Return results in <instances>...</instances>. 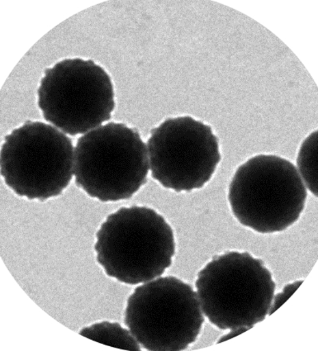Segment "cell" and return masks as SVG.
Masks as SVG:
<instances>
[{"label":"cell","mask_w":318,"mask_h":351,"mask_svg":"<svg viewBox=\"0 0 318 351\" xmlns=\"http://www.w3.org/2000/svg\"><path fill=\"white\" fill-rule=\"evenodd\" d=\"M96 239L98 263L107 276L131 286L162 276L176 250L172 226L146 206L122 207L111 213Z\"/></svg>","instance_id":"6da1fadb"},{"label":"cell","mask_w":318,"mask_h":351,"mask_svg":"<svg viewBox=\"0 0 318 351\" xmlns=\"http://www.w3.org/2000/svg\"><path fill=\"white\" fill-rule=\"evenodd\" d=\"M196 287L203 314L220 330L263 322L276 289L262 260L237 251L213 258L198 273Z\"/></svg>","instance_id":"7a4b0ae2"},{"label":"cell","mask_w":318,"mask_h":351,"mask_svg":"<svg viewBox=\"0 0 318 351\" xmlns=\"http://www.w3.org/2000/svg\"><path fill=\"white\" fill-rule=\"evenodd\" d=\"M148 150L139 132L111 122L81 136L75 148V184L102 202L127 200L147 181Z\"/></svg>","instance_id":"3957f363"},{"label":"cell","mask_w":318,"mask_h":351,"mask_svg":"<svg viewBox=\"0 0 318 351\" xmlns=\"http://www.w3.org/2000/svg\"><path fill=\"white\" fill-rule=\"evenodd\" d=\"M306 198V187L295 165L263 154L237 168L228 193L237 220L260 234L282 232L293 225Z\"/></svg>","instance_id":"277c9868"},{"label":"cell","mask_w":318,"mask_h":351,"mask_svg":"<svg viewBox=\"0 0 318 351\" xmlns=\"http://www.w3.org/2000/svg\"><path fill=\"white\" fill-rule=\"evenodd\" d=\"M72 141L56 128L27 121L5 136L1 175L18 197L45 202L61 195L72 180Z\"/></svg>","instance_id":"5b68a950"},{"label":"cell","mask_w":318,"mask_h":351,"mask_svg":"<svg viewBox=\"0 0 318 351\" xmlns=\"http://www.w3.org/2000/svg\"><path fill=\"white\" fill-rule=\"evenodd\" d=\"M205 322L198 293L174 276L137 287L128 298L124 324L142 348L180 351L198 339Z\"/></svg>","instance_id":"8992f818"},{"label":"cell","mask_w":318,"mask_h":351,"mask_svg":"<svg viewBox=\"0 0 318 351\" xmlns=\"http://www.w3.org/2000/svg\"><path fill=\"white\" fill-rule=\"evenodd\" d=\"M44 119L70 136L110 121L116 107L110 75L92 60L65 59L45 70L38 89Z\"/></svg>","instance_id":"52a82bcc"},{"label":"cell","mask_w":318,"mask_h":351,"mask_svg":"<svg viewBox=\"0 0 318 351\" xmlns=\"http://www.w3.org/2000/svg\"><path fill=\"white\" fill-rule=\"evenodd\" d=\"M147 150L151 177L176 193L205 186L222 158L212 128L189 116L169 118L152 130Z\"/></svg>","instance_id":"ba28073f"},{"label":"cell","mask_w":318,"mask_h":351,"mask_svg":"<svg viewBox=\"0 0 318 351\" xmlns=\"http://www.w3.org/2000/svg\"><path fill=\"white\" fill-rule=\"evenodd\" d=\"M79 335L113 348L140 351V344L131 332L123 328L118 322L107 321L97 322L92 326L84 327Z\"/></svg>","instance_id":"9c48e42d"},{"label":"cell","mask_w":318,"mask_h":351,"mask_svg":"<svg viewBox=\"0 0 318 351\" xmlns=\"http://www.w3.org/2000/svg\"><path fill=\"white\" fill-rule=\"evenodd\" d=\"M302 179L308 191L317 197V132H313L302 142L297 158Z\"/></svg>","instance_id":"30bf717a"},{"label":"cell","mask_w":318,"mask_h":351,"mask_svg":"<svg viewBox=\"0 0 318 351\" xmlns=\"http://www.w3.org/2000/svg\"><path fill=\"white\" fill-rule=\"evenodd\" d=\"M302 282L303 280L287 285L283 289L282 292L278 293L274 298L268 315H272L279 307H281L292 296L293 293L297 291Z\"/></svg>","instance_id":"8fae6325"},{"label":"cell","mask_w":318,"mask_h":351,"mask_svg":"<svg viewBox=\"0 0 318 351\" xmlns=\"http://www.w3.org/2000/svg\"><path fill=\"white\" fill-rule=\"evenodd\" d=\"M250 329V327H245V326L239 327V328L232 329L231 331L230 332V333H228L225 335L222 336L221 339L220 340H218L217 343H223V341H226L230 339L235 338V337L239 336V335L244 333V332L248 331Z\"/></svg>","instance_id":"7c38bea8"}]
</instances>
